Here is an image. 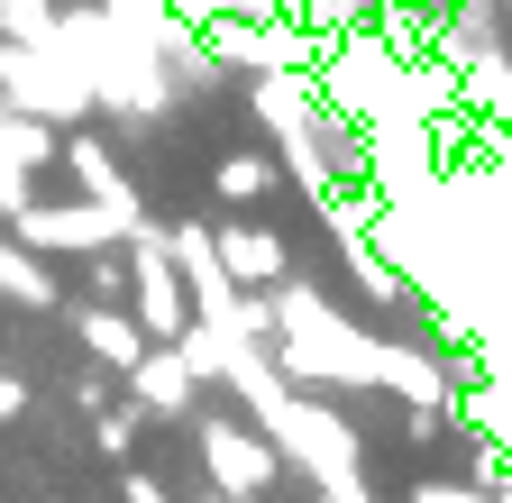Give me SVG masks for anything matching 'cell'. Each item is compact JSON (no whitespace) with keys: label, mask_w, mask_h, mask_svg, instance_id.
<instances>
[{"label":"cell","mask_w":512,"mask_h":503,"mask_svg":"<svg viewBox=\"0 0 512 503\" xmlns=\"http://www.w3.org/2000/svg\"><path fill=\"white\" fill-rule=\"evenodd\" d=\"M28 412V385H19V375H0V421H19Z\"/></svg>","instance_id":"19"},{"label":"cell","mask_w":512,"mask_h":503,"mask_svg":"<svg viewBox=\"0 0 512 503\" xmlns=\"http://www.w3.org/2000/svg\"><path fill=\"white\" fill-rule=\"evenodd\" d=\"M211 503H229V494H211Z\"/></svg>","instance_id":"22"},{"label":"cell","mask_w":512,"mask_h":503,"mask_svg":"<svg viewBox=\"0 0 512 503\" xmlns=\"http://www.w3.org/2000/svg\"><path fill=\"white\" fill-rule=\"evenodd\" d=\"M138 449V412H101V458H128Z\"/></svg>","instance_id":"16"},{"label":"cell","mask_w":512,"mask_h":503,"mask_svg":"<svg viewBox=\"0 0 512 503\" xmlns=\"http://www.w3.org/2000/svg\"><path fill=\"white\" fill-rule=\"evenodd\" d=\"M74 330H83L92 366H110V375H128V366H138V348H147L138 311H119V302H83V311H74Z\"/></svg>","instance_id":"10"},{"label":"cell","mask_w":512,"mask_h":503,"mask_svg":"<svg viewBox=\"0 0 512 503\" xmlns=\"http://www.w3.org/2000/svg\"><path fill=\"white\" fill-rule=\"evenodd\" d=\"M119 385L138 394V412H156V421H183V412H192V394H202V375H192V357H183L174 339H147V348H138V366H128Z\"/></svg>","instance_id":"7"},{"label":"cell","mask_w":512,"mask_h":503,"mask_svg":"<svg viewBox=\"0 0 512 503\" xmlns=\"http://www.w3.org/2000/svg\"><path fill=\"white\" fill-rule=\"evenodd\" d=\"M55 10H64V0H0V37H10V46H37L55 28Z\"/></svg>","instance_id":"15"},{"label":"cell","mask_w":512,"mask_h":503,"mask_svg":"<svg viewBox=\"0 0 512 503\" xmlns=\"http://www.w3.org/2000/svg\"><path fill=\"white\" fill-rule=\"evenodd\" d=\"M375 385L403 394L412 412H448V403H458V385H448L439 348H394V339H375Z\"/></svg>","instance_id":"8"},{"label":"cell","mask_w":512,"mask_h":503,"mask_svg":"<svg viewBox=\"0 0 512 503\" xmlns=\"http://www.w3.org/2000/svg\"><path fill=\"white\" fill-rule=\"evenodd\" d=\"M275 174H284V165H275L266 147H229V156L211 165V183H220V202H256V193H266Z\"/></svg>","instance_id":"13"},{"label":"cell","mask_w":512,"mask_h":503,"mask_svg":"<svg viewBox=\"0 0 512 503\" xmlns=\"http://www.w3.org/2000/svg\"><path fill=\"white\" fill-rule=\"evenodd\" d=\"M202 467H211V494H229V503H247V494H266L275 476H284V458H275V439L266 430H238V421H202Z\"/></svg>","instance_id":"4"},{"label":"cell","mask_w":512,"mask_h":503,"mask_svg":"<svg viewBox=\"0 0 512 503\" xmlns=\"http://www.w3.org/2000/svg\"><path fill=\"white\" fill-rule=\"evenodd\" d=\"M266 302H275V339L266 348H275V366L293 375V385H375V339L357 321H339L311 284L284 275Z\"/></svg>","instance_id":"1"},{"label":"cell","mask_w":512,"mask_h":503,"mask_svg":"<svg viewBox=\"0 0 512 503\" xmlns=\"http://www.w3.org/2000/svg\"><path fill=\"white\" fill-rule=\"evenodd\" d=\"M55 165L74 174V193H83V202H101V211H110L119 229H138V220H147V202H138V183L119 174V156H110L101 138H64V147H55Z\"/></svg>","instance_id":"6"},{"label":"cell","mask_w":512,"mask_h":503,"mask_svg":"<svg viewBox=\"0 0 512 503\" xmlns=\"http://www.w3.org/2000/svg\"><path fill=\"white\" fill-rule=\"evenodd\" d=\"M256 430H266L275 439V458L284 467H302L311 485H348L357 467H366V449H357V430H348V412H330V403H311L302 385L266 412V421H256Z\"/></svg>","instance_id":"2"},{"label":"cell","mask_w":512,"mask_h":503,"mask_svg":"<svg viewBox=\"0 0 512 503\" xmlns=\"http://www.w3.org/2000/svg\"><path fill=\"white\" fill-rule=\"evenodd\" d=\"M494 10H512V0H494Z\"/></svg>","instance_id":"21"},{"label":"cell","mask_w":512,"mask_h":503,"mask_svg":"<svg viewBox=\"0 0 512 503\" xmlns=\"http://www.w3.org/2000/svg\"><path fill=\"white\" fill-rule=\"evenodd\" d=\"M311 503H375V494H366V476H348V485H320Z\"/></svg>","instance_id":"18"},{"label":"cell","mask_w":512,"mask_h":503,"mask_svg":"<svg viewBox=\"0 0 512 503\" xmlns=\"http://www.w3.org/2000/svg\"><path fill=\"white\" fill-rule=\"evenodd\" d=\"M211 257H220V275L247 284V293H275V284H284V238H275V229H211Z\"/></svg>","instance_id":"9"},{"label":"cell","mask_w":512,"mask_h":503,"mask_svg":"<svg viewBox=\"0 0 512 503\" xmlns=\"http://www.w3.org/2000/svg\"><path fill=\"white\" fill-rule=\"evenodd\" d=\"M0 101H10V110H37V119H55V129H74V119L92 110V83L64 65L55 46H10V55H0Z\"/></svg>","instance_id":"3"},{"label":"cell","mask_w":512,"mask_h":503,"mask_svg":"<svg viewBox=\"0 0 512 503\" xmlns=\"http://www.w3.org/2000/svg\"><path fill=\"white\" fill-rule=\"evenodd\" d=\"M10 229H19V247H46V257H92V247H119V238H128L101 202H64V211L19 202V211H10Z\"/></svg>","instance_id":"5"},{"label":"cell","mask_w":512,"mask_h":503,"mask_svg":"<svg viewBox=\"0 0 512 503\" xmlns=\"http://www.w3.org/2000/svg\"><path fill=\"white\" fill-rule=\"evenodd\" d=\"M458 101L476 110V119H512V65L494 46H476L467 65H458Z\"/></svg>","instance_id":"11"},{"label":"cell","mask_w":512,"mask_h":503,"mask_svg":"<svg viewBox=\"0 0 512 503\" xmlns=\"http://www.w3.org/2000/svg\"><path fill=\"white\" fill-rule=\"evenodd\" d=\"M119 494H128V503H174V494H165L147 467H128V476H119Z\"/></svg>","instance_id":"17"},{"label":"cell","mask_w":512,"mask_h":503,"mask_svg":"<svg viewBox=\"0 0 512 503\" xmlns=\"http://www.w3.org/2000/svg\"><path fill=\"white\" fill-rule=\"evenodd\" d=\"M0 293H10V302H28V311H46V302H55V275L28 257V247H10V238H0Z\"/></svg>","instance_id":"14"},{"label":"cell","mask_w":512,"mask_h":503,"mask_svg":"<svg viewBox=\"0 0 512 503\" xmlns=\"http://www.w3.org/2000/svg\"><path fill=\"white\" fill-rule=\"evenodd\" d=\"M0 55H10V37H0Z\"/></svg>","instance_id":"20"},{"label":"cell","mask_w":512,"mask_h":503,"mask_svg":"<svg viewBox=\"0 0 512 503\" xmlns=\"http://www.w3.org/2000/svg\"><path fill=\"white\" fill-rule=\"evenodd\" d=\"M339 257H348V275H357V293H366V302H412V275H403L394 257H375V229L339 238Z\"/></svg>","instance_id":"12"}]
</instances>
